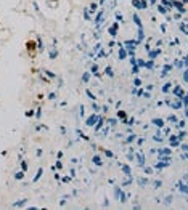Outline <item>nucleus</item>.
<instances>
[{"label":"nucleus","instance_id":"f257e3e1","mask_svg":"<svg viewBox=\"0 0 188 210\" xmlns=\"http://www.w3.org/2000/svg\"><path fill=\"white\" fill-rule=\"evenodd\" d=\"M26 48H28V51L31 55H34V51H35V42L34 40H29L28 44H26Z\"/></svg>","mask_w":188,"mask_h":210}]
</instances>
